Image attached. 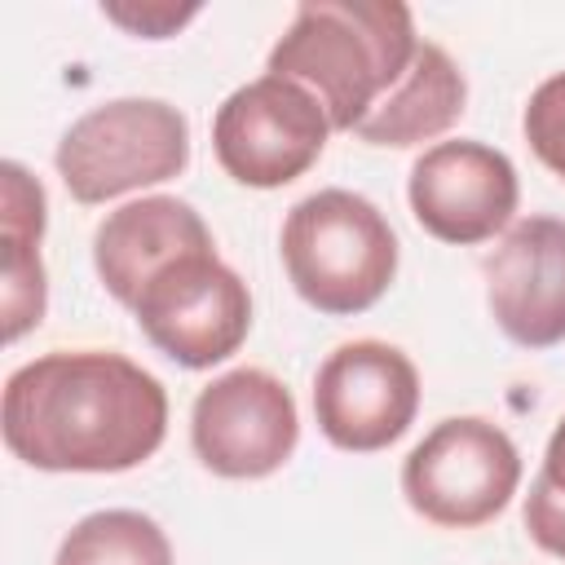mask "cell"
<instances>
[{
	"instance_id": "10",
	"label": "cell",
	"mask_w": 565,
	"mask_h": 565,
	"mask_svg": "<svg viewBox=\"0 0 565 565\" xmlns=\"http://www.w3.org/2000/svg\"><path fill=\"white\" fill-rule=\"evenodd\" d=\"M406 199L415 221L455 247H472L512 225L521 185L503 150L486 141H437L411 163Z\"/></svg>"
},
{
	"instance_id": "13",
	"label": "cell",
	"mask_w": 565,
	"mask_h": 565,
	"mask_svg": "<svg viewBox=\"0 0 565 565\" xmlns=\"http://www.w3.org/2000/svg\"><path fill=\"white\" fill-rule=\"evenodd\" d=\"M463 102H468V84L455 57L441 44L419 40L415 62L402 75V84L358 124L353 137L366 146H397V150L419 146V141L441 137L450 124H459Z\"/></svg>"
},
{
	"instance_id": "2",
	"label": "cell",
	"mask_w": 565,
	"mask_h": 565,
	"mask_svg": "<svg viewBox=\"0 0 565 565\" xmlns=\"http://www.w3.org/2000/svg\"><path fill=\"white\" fill-rule=\"evenodd\" d=\"M415 49V18L397 0H305L269 49V75L305 84L322 102L331 132H358L402 84Z\"/></svg>"
},
{
	"instance_id": "12",
	"label": "cell",
	"mask_w": 565,
	"mask_h": 565,
	"mask_svg": "<svg viewBox=\"0 0 565 565\" xmlns=\"http://www.w3.org/2000/svg\"><path fill=\"white\" fill-rule=\"evenodd\" d=\"M207 247H216L212 230L185 199L146 194V199L115 207L97 225L93 265H97V278L106 282V291L132 309V300L150 282V274H159L168 260H177L185 252H207Z\"/></svg>"
},
{
	"instance_id": "4",
	"label": "cell",
	"mask_w": 565,
	"mask_h": 565,
	"mask_svg": "<svg viewBox=\"0 0 565 565\" xmlns=\"http://www.w3.org/2000/svg\"><path fill=\"white\" fill-rule=\"evenodd\" d=\"M53 163L71 199L93 207L181 177L190 163V124L163 97H115L62 132Z\"/></svg>"
},
{
	"instance_id": "19",
	"label": "cell",
	"mask_w": 565,
	"mask_h": 565,
	"mask_svg": "<svg viewBox=\"0 0 565 565\" xmlns=\"http://www.w3.org/2000/svg\"><path fill=\"white\" fill-rule=\"evenodd\" d=\"M534 486H539V490H547L556 503H565V415H561V424H556V428H552V437H547L543 468H539Z\"/></svg>"
},
{
	"instance_id": "14",
	"label": "cell",
	"mask_w": 565,
	"mask_h": 565,
	"mask_svg": "<svg viewBox=\"0 0 565 565\" xmlns=\"http://www.w3.org/2000/svg\"><path fill=\"white\" fill-rule=\"evenodd\" d=\"M4 185V340H18L22 331L40 327L49 282L40 265V238H44V185L9 159L0 168Z\"/></svg>"
},
{
	"instance_id": "18",
	"label": "cell",
	"mask_w": 565,
	"mask_h": 565,
	"mask_svg": "<svg viewBox=\"0 0 565 565\" xmlns=\"http://www.w3.org/2000/svg\"><path fill=\"white\" fill-rule=\"evenodd\" d=\"M521 521H525L530 539H534L543 552H552V556H561V561H565V503H556L547 490H539V486L530 481V494H525V512H521Z\"/></svg>"
},
{
	"instance_id": "16",
	"label": "cell",
	"mask_w": 565,
	"mask_h": 565,
	"mask_svg": "<svg viewBox=\"0 0 565 565\" xmlns=\"http://www.w3.org/2000/svg\"><path fill=\"white\" fill-rule=\"evenodd\" d=\"M521 128H525V141L539 154V163L552 168L565 181V71L547 75L530 93L525 115H521Z\"/></svg>"
},
{
	"instance_id": "9",
	"label": "cell",
	"mask_w": 565,
	"mask_h": 565,
	"mask_svg": "<svg viewBox=\"0 0 565 565\" xmlns=\"http://www.w3.org/2000/svg\"><path fill=\"white\" fill-rule=\"evenodd\" d=\"M419 411L415 362L384 340H349L313 375V415L331 446L371 455L393 446Z\"/></svg>"
},
{
	"instance_id": "17",
	"label": "cell",
	"mask_w": 565,
	"mask_h": 565,
	"mask_svg": "<svg viewBox=\"0 0 565 565\" xmlns=\"http://www.w3.org/2000/svg\"><path fill=\"white\" fill-rule=\"evenodd\" d=\"M102 13L110 22H119V26H128L141 40H163V35L181 31L199 13V4H181V9L163 4V0H154V4H102Z\"/></svg>"
},
{
	"instance_id": "6",
	"label": "cell",
	"mask_w": 565,
	"mask_h": 565,
	"mask_svg": "<svg viewBox=\"0 0 565 565\" xmlns=\"http://www.w3.org/2000/svg\"><path fill=\"white\" fill-rule=\"evenodd\" d=\"M141 335L185 371H203L238 353L252 331L247 282L207 252H185L168 260L132 300Z\"/></svg>"
},
{
	"instance_id": "3",
	"label": "cell",
	"mask_w": 565,
	"mask_h": 565,
	"mask_svg": "<svg viewBox=\"0 0 565 565\" xmlns=\"http://www.w3.org/2000/svg\"><path fill=\"white\" fill-rule=\"evenodd\" d=\"M291 287L331 318L371 309L397 278V234L384 212L353 190H318L300 199L278 238Z\"/></svg>"
},
{
	"instance_id": "15",
	"label": "cell",
	"mask_w": 565,
	"mask_h": 565,
	"mask_svg": "<svg viewBox=\"0 0 565 565\" xmlns=\"http://www.w3.org/2000/svg\"><path fill=\"white\" fill-rule=\"evenodd\" d=\"M53 565H172V543L154 516L102 508L66 530Z\"/></svg>"
},
{
	"instance_id": "5",
	"label": "cell",
	"mask_w": 565,
	"mask_h": 565,
	"mask_svg": "<svg viewBox=\"0 0 565 565\" xmlns=\"http://www.w3.org/2000/svg\"><path fill=\"white\" fill-rule=\"evenodd\" d=\"M521 486L512 437L481 415H450L424 433L402 463L406 503L441 530H477L494 521Z\"/></svg>"
},
{
	"instance_id": "8",
	"label": "cell",
	"mask_w": 565,
	"mask_h": 565,
	"mask_svg": "<svg viewBox=\"0 0 565 565\" xmlns=\"http://www.w3.org/2000/svg\"><path fill=\"white\" fill-rule=\"evenodd\" d=\"M300 441V415L291 388L260 371L234 366L199 388L190 406V446L199 463L230 481H256L278 472Z\"/></svg>"
},
{
	"instance_id": "7",
	"label": "cell",
	"mask_w": 565,
	"mask_h": 565,
	"mask_svg": "<svg viewBox=\"0 0 565 565\" xmlns=\"http://www.w3.org/2000/svg\"><path fill=\"white\" fill-rule=\"evenodd\" d=\"M327 137L331 119L322 102L305 84L269 71L234 88L212 115L216 163L252 190H278L305 177L327 150Z\"/></svg>"
},
{
	"instance_id": "1",
	"label": "cell",
	"mask_w": 565,
	"mask_h": 565,
	"mask_svg": "<svg viewBox=\"0 0 565 565\" xmlns=\"http://www.w3.org/2000/svg\"><path fill=\"white\" fill-rule=\"evenodd\" d=\"M0 433L40 472H128L163 446L168 393L124 353L57 349L4 380Z\"/></svg>"
},
{
	"instance_id": "11",
	"label": "cell",
	"mask_w": 565,
	"mask_h": 565,
	"mask_svg": "<svg viewBox=\"0 0 565 565\" xmlns=\"http://www.w3.org/2000/svg\"><path fill=\"white\" fill-rule=\"evenodd\" d=\"M481 274L486 305L512 344L552 349L565 340V221L525 216L508 225Z\"/></svg>"
}]
</instances>
